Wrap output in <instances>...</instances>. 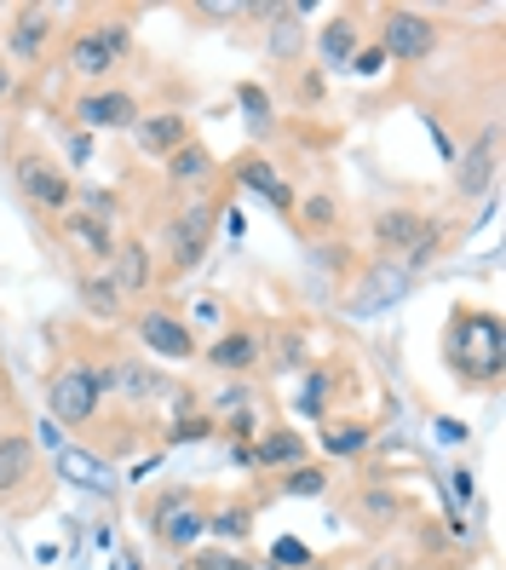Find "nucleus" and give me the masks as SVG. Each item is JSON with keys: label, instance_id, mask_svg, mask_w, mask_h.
I'll list each match as a JSON object with an SVG mask.
<instances>
[{"label": "nucleus", "instance_id": "obj_1", "mask_svg": "<svg viewBox=\"0 0 506 570\" xmlns=\"http://www.w3.org/2000/svg\"><path fill=\"white\" fill-rule=\"evenodd\" d=\"M110 392V368H87V363H70L58 368L52 386H47V421L58 426H81L98 415V397Z\"/></svg>", "mask_w": 506, "mask_h": 570}, {"label": "nucleus", "instance_id": "obj_2", "mask_svg": "<svg viewBox=\"0 0 506 570\" xmlns=\"http://www.w3.org/2000/svg\"><path fill=\"white\" fill-rule=\"evenodd\" d=\"M455 341L466 352H455V368L466 381H495L500 375V323L489 312H466L455 323Z\"/></svg>", "mask_w": 506, "mask_h": 570}, {"label": "nucleus", "instance_id": "obj_3", "mask_svg": "<svg viewBox=\"0 0 506 570\" xmlns=\"http://www.w3.org/2000/svg\"><path fill=\"white\" fill-rule=\"evenodd\" d=\"M18 190L29 196L36 208H70V179H63V167H52L47 156H18Z\"/></svg>", "mask_w": 506, "mask_h": 570}, {"label": "nucleus", "instance_id": "obj_4", "mask_svg": "<svg viewBox=\"0 0 506 570\" xmlns=\"http://www.w3.org/2000/svg\"><path fill=\"white\" fill-rule=\"evenodd\" d=\"M375 237L386 248H397V254H409V265H420L437 248V225H426L420 214H380L375 219Z\"/></svg>", "mask_w": 506, "mask_h": 570}, {"label": "nucleus", "instance_id": "obj_5", "mask_svg": "<svg viewBox=\"0 0 506 570\" xmlns=\"http://www.w3.org/2000/svg\"><path fill=\"white\" fill-rule=\"evenodd\" d=\"M121 52H127V29L121 23L87 29V36H76V47H70V70L76 76H105V70H116Z\"/></svg>", "mask_w": 506, "mask_h": 570}, {"label": "nucleus", "instance_id": "obj_6", "mask_svg": "<svg viewBox=\"0 0 506 570\" xmlns=\"http://www.w3.org/2000/svg\"><path fill=\"white\" fill-rule=\"evenodd\" d=\"M431 41H437L431 18H420V12H386V41H380V52H386V58L420 63V58L431 52Z\"/></svg>", "mask_w": 506, "mask_h": 570}, {"label": "nucleus", "instance_id": "obj_7", "mask_svg": "<svg viewBox=\"0 0 506 570\" xmlns=\"http://www.w3.org/2000/svg\"><path fill=\"white\" fill-rule=\"evenodd\" d=\"M76 121L87 132H116V127L139 121V105H132V92H87L76 105Z\"/></svg>", "mask_w": 506, "mask_h": 570}, {"label": "nucleus", "instance_id": "obj_8", "mask_svg": "<svg viewBox=\"0 0 506 570\" xmlns=\"http://www.w3.org/2000/svg\"><path fill=\"white\" fill-rule=\"evenodd\" d=\"M139 341H145L156 357H190V352H196L190 323H179L173 312H145V317H139Z\"/></svg>", "mask_w": 506, "mask_h": 570}, {"label": "nucleus", "instance_id": "obj_9", "mask_svg": "<svg viewBox=\"0 0 506 570\" xmlns=\"http://www.w3.org/2000/svg\"><path fill=\"white\" fill-rule=\"evenodd\" d=\"M132 139H139L150 156H173L179 145H190V121L173 116V110H156V116H139V121H132Z\"/></svg>", "mask_w": 506, "mask_h": 570}, {"label": "nucleus", "instance_id": "obj_10", "mask_svg": "<svg viewBox=\"0 0 506 570\" xmlns=\"http://www.w3.org/2000/svg\"><path fill=\"white\" fill-rule=\"evenodd\" d=\"M495 156H500V127H484V132H478V145H472L466 161H460V190H466V196L489 190V179H495Z\"/></svg>", "mask_w": 506, "mask_h": 570}, {"label": "nucleus", "instance_id": "obj_11", "mask_svg": "<svg viewBox=\"0 0 506 570\" xmlns=\"http://www.w3.org/2000/svg\"><path fill=\"white\" fill-rule=\"evenodd\" d=\"M236 179H242L248 190H259V196H265V203H271L277 214H288V208H294V190H288V179L277 174L271 161H259V156H242V161H236Z\"/></svg>", "mask_w": 506, "mask_h": 570}, {"label": "nucleus", "instance_id": "obj_12", "mask_svg": "<svg viewBox=\"0 0 506 570\" xmlns=\"http://www.w3.org/2000/svg\"><path fill=\"white\" fill-rule=\"evenodd\" d=\"M208 225H214V208L208 203L173 219V265H196L201 254H208Z\"/></svg>", "mask_w": 506, "mask_h": 570}, {"label": "nucleus", "instance_id": "obj_13", "mask_svg": "<svg viewBox=\"0 0 506 570\" xmlns=\"http://www.w3.org/2000/svg\"><path fill=\"white\" fill-rule=\"evenodd\" d=\"M52 466H58V479L76 484V490H105V484H110V466L98 461L92 450H76V444H63Z\"/></svg>", "mask_w": 506, "mask_h": 570}, {"label": "nucleus", "instance_id": "obj_14", "mask_svg": "<svg viewBox=\"0 0 506 570\" xmlns=\"http://www.w3.org/2000/svg\"><path fill=\"white\" fill-rule=\"evenodd\" d=\"M52 36V12L47 7H23L12 23V52L18 58H41V41Z\"/></svg>", "mask_w": 506, "mask_h": 570}, {"label": "nucleus", "instance_id": "obj_15", "mask_svg": "<svg viewBox=\"0 0 506 570\" xmlns=\"http://www.w3.org/2000/svg\"><path fill=\"white\" fill-rule=\"evenodd\" d=\"M299 455H306V439H299V432H288V426L265 432V439L254 444V461H259V466H299Z\"/></svg>", "mask_w": 506, "mask_h": 570}, {"label": "nucleus", "instance_id": "obj_16", "mask_svg": "<svg viewBox=\"0 0 506 570\" xmlns=\"http://www.w3.org/2000/svg\"><path fill=\"white\" fill-rule=\"evenodd\" d=\"M167 174H173L179 185H208L214 179V156L201 145H179L173 156H167Z\"/></svg>", "mask_w": 506, "mask_h": 570}, {"label": "nucleus", "instance_id": "obj_17", "mask_svg": "<svg viewBox=\"0 0 506 570\" xmlns=\"http://www.w3.org/2000/svg\"><path fill=\"white\" fill-rule=\"evenodd\" d=\"M63 225H70V237H76L87 254H98V259H110V254H116V237H110V225L98 219V214H70Z\"/></svg>", "mask_w": 506, "mask_h": 570}, {"label": "nucleus", "instance_id": "obj_18", "mask_svg": "<svg viewBox=\"0 0 506 570\" xmlns=\"http://www.w3.org/2000/svg\"><path fill=\"white\" fill-rule=\"evenodd\" d=\"M363 294L375 299V306H397V299L409 294V272H403V265H375L368 283H363Z\"/></svg>", "mask_w": 506, "mask_h": 570}, {"label": "nucleus", "instance_id": "obj_19", "mask_svg": "<svg viewBox=\"0 0 506 570\" xmlns=\"http://www.w3.org/2000/svg\"><path fill=\"white\" fill-rule=\"evenodd\" d=\"M208 357H214L219 368H248V363H259V341L236 328V334H225V341H214V346H208Z\"/></svg>", "mask_w": 506, "mask_h": 570}, {"label": "nucleus", "instance_id": "obj_20", "mask_svg": "<svg viewBox=\"0 0 506 570\" xmlns=\"http://www.w3.org/2000/svg\"><path fill=\"white\" fill-rule=\"evenodd\" d=\"M110 259H116V294H139V288L150 283V259H145V248H116Z\"/></svg>", "mask_w": 506, "mask_h": 570}, {"label": "nucleus", "instance_id": "obj_21", "mask_svg": "<svg viewBox=\"0 0 506 570\" xmlns=\"http://www.w3.org/2000/svg\"><path fill=\"white\" fill-rule=\"evenodd\" d=\"M161 535H167L173 548H190L196 535H208V519H201L196 508H185V501H179L173 513H161Z\"/></svg>", "mask_w": 506, "mask_h": 570}, {"label": "nucleus", "instance_id": "obj_22", "mask_svg": "<svg viewBox=\"0 0 506 570\" xmlns=\"http://www.w3.org/2000/svg\"><path fill=\"white\" fill-rule=\"evenodd\" d=\"M29 479V439H0V490H12V484H23Z\"/></svg>", "mask_w": 506, "mask_h": 570}, {"label": "nucleus", "instance_id": "obj_23", "mask_svg": "<svg viewBox=\"0 0 506 570\" xmlns=\"http://www.w3.org/2000/svg\"><path fill=\"white\" fill-rule=\"evenodd\" d=\"M127 397H145V404H150V397H161L167 386H161V375H156V368H139V363H121L116 368V375H110Z\"/></svg>", "mask_w": 506, "mask_h": 570}, {"label": "nucleus", "instance_id": "obj_24", "mask_svg": "<svg viewBox=\"0 0 506 570\" xmlns=\"http://www.w3.org/2000/svg\"><path fill=\"white\" fill-rule=\"evenodd\" d=\"M317 47H323L328 63H346V58H351V18H334V23L323 29V41H317Z\"/></svg>", "mask_w": 506, "mask_h": 570}, {"label": "nucleus", "instance_id": "obj_25", "mask_svg": "<svg viewBox=\"0 0 506 570\" xmlns=\"http://www.w3.org/2000/svg\"><path fill=\"white\" fill-rule=\"evenodd\" d=\"M81 299H87L92 312H105V317L121 306V294H116V283H110V277H87V283H81Z\"/></svg>", "mask_w": 506, "mask_h": 570}, {"label": "nucleus", "instance_id": "obj_26", "mask_svg": "<svg viewBox=\"0 0 506 570\" xmlns=\"http://www.w3.org/2000/svg\"><path fill=\"white\" fill-rule=\"evenodd\" d=\"M323 444H328V455H357L368 444V426H334Z\"/></svg>", "mask_w": 506, "mask_h": 570}, {"label": "nucleus", "instance_id": "obj_27", "mask_svg": "<svg viewBox=\"0 0 506 570\" xmlns=\"http://www.w3.org/2000/svg\"><path fill=\"white\" fill-rule=\"evenodd\" d=\"M248 524H254V519H248L242 508H236V513H219V519H208V530H214V535H225V542H242Z\"/></svg>", "mask_w": 506, "mask_h": 570}, {"label": "nucleus", "instance_id": "obj_28", "mask_svg": "<svg viewBox=\"0 0 506 570\" xmlns=\"http://www.w3.org/2000/svg\"><path fill=\"white\" fill-rule=\"evenodd\" d=\"M271 559H277V564H311V553H306V542H294V535H282V542L271 548Z\"/></svg>", "mask_w": 506, "mask_h": 570}, {"label": "nucleus", "instance_id": "obj_29", "mask_svg": "<svg viewBox=\"0 0 506 570\" xmlns=\"http://www.w3.org/2000/svg\"><path fill=\"white\" fill-rule=\"evenodd\" d=\"M288 490L294 495H323V473H317V466H299V473L288 479Z\"/></svg>", "mask_w": 506, "mask_h": 570}, {"label": "nucleus", "instance_id": "obj_30", "mask_svg": "<svg viewBox=\"0 0 506 570\" xmlns=\"http://www.w3.org/2000/svg\"><path fill=\"white\" fill-rule=\"evenodd\" d=\"M323 392H328V381H323V375H311V381H306V392H299V410H306V415H323Z\"/></svg>", "mask_w": 506, "mask_h": 570}, {"label": "nucleus", "instance_id": "obj_31", "mask_svg": "<svg viewBox=\"0 0 506 570\" xmlns=\"http://www.w3.org/2000/svg\"><path fill=\"white\" fill-rule=\"evenodd\" d=\"M351 70H357V76H380V70H386V52H380V47L351 52Z\"/></svg>", "mask_w": 506, "mask_h": 570}, {"label": "nucleus", "instance_id": "obj_32", "mask_svg": "<svg viewBox=\"0 0 506 570\" xmlns=\"http://www.w3.org/2000/svg\"><path fill=\"white\" fill-rule=\"evenodd\" d=\"M248 397H254L248 386H225V392L214 397V404H219V410H230V415H248Z\"/></svg>", "mask_w": 506, "mask_h": 570}, {"label": "nucleus", "instance_id": "obj_33", "mask_svg": "<svg viewBox=\"0 0 506 570\" xmlns=\"http://www.w3.org/2000/svg\"><path fill=\"white\" fill-rule=\"evenodd\" d=\"M242 110H248L254 127H265V116H271V105H265V92H259V87H242Z\"/></svg>", "mask_w": 506, "mask_h": 570}, {"label": "nucleus", "instance_id": "obj_34", "mask_svg": "<svg viewBox=\"0 0 506 570\" xmlns=\"http://www.w3.org/2000/svg\"><path fill=\"white\" fill-rule=\"evenodd\" d=\"M196 570H248L236 553H196Z\"/></svg>", "mask_w": 506, "mask_h": 570}, {"label": "nucleus", "instance_id": "obj_35", "mask_svg": "<svg viewBox=\"0 0 506 570\" xmlns=\"http://www.w3.org/2000/svg\"><path fill=\"white\" fill-rule=\"evenodd\" d=\"M306 219H311V225H334V203H328V196H311V203H306Z\"/></svg>", "mask_w": 506, "mask_h": 570}, {"label": "nucleus", "instance_id": "obj_36", "mask_svg": "<svg viewBox=\"0 0 506 570\" xmlns=\"http://www.w3.org/2000/svg\"><path fill=\"white\" fill-rule=\"evenodd\" d=\"M271 47H277V52H294V47H299V29H294L288 18L277 23V36H271Z\"/></svg>", "mask_w": 506, "mask_h": 570}, {"label": "nucleus", "instance_id": "obj_37", "mask_svg": "<svg viewBox=\"0 0 506 570\" xmlns=\"http://www.w3.org/2000/svg\"><path fill=\"white\" fill-rule=\"evenodd\" d=\"M36 439H41L47 450H63V426H58V421H41V432H36Z\"/></svg>", "mask_w": 506, "mask_h": 570}, {"label": "nucleus", "instance_id": "obj_38", "mask_svg": "<svg viewBox=\"0 0 506 570\" xmlns=\"http://www.w3.org/2000/svg\"><path fill=\"white\" fill-rule=\"evenodd\" d=\"M437 439H444V444H460L466 426H460V421H437Z\"/></svg>", "mask_w": 506, "mask_h": 570}, {"label": "nucleus", "instance_id": "obj_39", "mask_svg": "<svg viewBox=\"0 0 506 570\" xmlns=\"http://www.w3.org/2000/svg\"><path fill=\"white\" fill-rule=\"evenodd\" d=\"M7 98H12V70L0 63V105H7Z\"/></svg>", "mask_w": 506, "mask_h": 570}, {"label": "nucleus", "instance_id": "obj_40", "mask_svg": "<svg viewBox=\"0 0 506 570\" xmlns=\"http://www.w3.org/2000/svg\"><path fill=\"white\" fill-rule=\"evenodd\" d=\"M121 570H139V564H132V559H127V564H121Z\"/></svg>", "mask_w": 506, "mask_h": 570}]
</instances>
